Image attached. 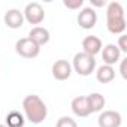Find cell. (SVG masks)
Instances as JSON below:
<instances>
[{
    "mask_svg": "<svg viewBox=\"0 0 127 127\" xmlns=\"http://www.w3.org/2000/svg\"><path fill=\"white\" fill-rule=\"evenodd\" d=\"M29 39H32L37 46H42V45H46L49 42V32L45 29V27H40V26H36L30 30L29 33Z\"/></svg>",
    "mask_w": 127,
    "mask_h": 127,
    "instance_id": "7c38bea8",
    "label": "cell"
},
{
    "mask_svg": "<svg viewBox=\"0 0 127 127\" xmlns=\"http://www.w3.org/2000/svg\"><path fill=\"white\" fill-rule=\"evenodd\" d=\"M72 75V66L67 60H57L52 64V76L57 81H66Z\"/></svg>",
    "mask_w": 127,
    "mask_h": 127,
    "instance_id": "8992f818",
    "label": "cell"
},
{
    "mask_svg": "<svg viewBox=\"0 0 127 127\" xmlns=\"http://www.w3.org/2000/svg\"><path fill=\"white\" fill-rule=\"evenodd\" d=\"M15 51H17L18 55H21L24 58H36L39 55V52H40V46H37L32 39L23 37V39L17 40Z\"/></svg>",
    "mask_w": 127,
    "mask_h": 127,
    "instance_id": "3957f363",
    "label": "cell"
},
{
    "mask_svg": "<svg viewBox=\"0 0 127 127\" xmlns=\"http://www.w3.org/2000/svg\"><path fill=\"white\" fill-rule=\"evenodd\" d=\"M72 112L76 115V117H88L90 115V108H88V102H87V97L85 96H78L72 100Z\"/></svg>",
    "mask_w": 127,
    "mask_h": 127,
    "instance_id": "8fae6325",
    "label": "cell"
},
{
    "mask_svg": "<svg viewBox=\"0 0 127 127\" xmlns=\"http://www.w3.org/2000/svg\"><path fill=\"white\" fill-rule=\"evenodd\" d=\"M97 23V14L93 8H84L79 14H78V24L79 27L90 30L96 26Z\"/></svg>",
    "mask_w": 127,
    "mask_h": 127,
    "instance_id": "52a82bcc",
    "label": "cell"
},
{
    "mask_svg": "<svg viewBox=\"0 0 127 127\" xmlns=\"http://www.w3.org/2000/svg\"><path fill=\"white\" fill-rule=\"evenodd\" d=\"M73 70L81 75V76H88L96 70V58L85 54V52H78L73 57V63L70 64Z\"/></svg>",
    "mask_w": 127,
    "mask_h": 127,
    "instance_id": "7a4b0ae2",
    "label": "cell"
},
{
    "mask_svg": "<svg viewBox=\"0 0 127 127\" xmlns=\"http://www.w3.org/2000/svg\"><path fill=\"white\" fill-rule=\"evenodd\" d=\"M23 109H24L26 120H29L32 124L42 123L48 115V108H46L45 102L36 94H29L24 97Z\"/></svg>",
    "mask_w": 127,
    "mask_h": 127,
    "instance_id": "6da1fadb",
    "label": "cell"
},
{
    "mask_svg": "<svg viewBox=\"0 0 127 127\" xmlns=\"http://www.w3.org/2000/svg\"><path fill=\"white\" fill-rule=\"evenodd\" d=\"M108 32L112 34H123L126 30V18H115V20H106Z\"/></svg>",
    "mask_w": 127,
    "mask_h": 127,
    "instance_id": "9a60e30c",
    "label": "cell"
},
{
    "mask_svg": "<svg viewBox=\"0 0 127 127\" xmlns=\"http://www.w3.org/2000/svg\"><path fill=\"white\" fill-rule=\"evenodd\" d=\"M96 78L100 84H109L114 81L115 78V69L112 66H108V64H102L97 72H96Z\"/></svg>",
    "mask_w": 127,
    "mask_h": 127,
    "instance_id": "4fadbf2b",
    "label": "cell"
},
{
    "mask_svg": "<svg viewBox=\"0 0 127 127\" xmlns=\"http://www.w3.org/2000/svg\"><path fill=\"white\" fill-rule=\"evenodd\" d=\"M23 15H24V20L27 23H30V24H40L43 21V18H45V11L37 2H32V3H29L26 6Z\"/></svg>",
    "mask_w": 127,
    "mask_h": 127,
    "instance_id": "277c9868",
    "label": "cell"
},
{
    "mask_svg": "<svg viewBox=\"0 0 127 127\" xmlns=\"http://www.w3.org/2000/svg\"><path fill=\"white\" fill-rule=\"evenodd\" d=\"M91 5H93V6L100 8V6H105V5H106V2H105V0H102V2H96V0H91Z\"/></svg>",
    "mask_w": 127,
    "mask_h": 127,
    "instance_id": "7402d4cb",
    "label": "cell"
},
{
    "mask_svg": "<svg viewBox=\"0 0 127 127\" xmlns=\"http://www.w3.org/2000/svg\"><path fill=\"white\" fill-rule=\"evenodd\" d=\"M55 127H78V124H76V121H75L73 118H70V117H61V118L57 121Z\"/></svg>",
    "mask_w": 127,
    "mask_h": 127,
    "instance_id": "ac0fdd59",
    "label": "cell"
},
{
    "mask_svg": "<svg viewBox=\"0 0 127 127\" xmlns=\"http://www.w3.org/2000/svg\"><path fill=\"white\" fill-rule=\"evenodd\" d=\"M3 20H5V24L9 29H20L24 24V15L18 9H9L5 14V18Z\"/></svg>",
    "mask_w": 127,
    "mask_h": 127,
    "instance_id": "30bf717a",
    "label": "cell"
},
{
    "mask_svg": "<svg viewBox=\"0 0 127 127\" xmlns=\"http://www.w3.org/2000/svg\"><path fill=\"white\" fill-rule=\"evenodd\" d=\"M117 48H118L121 52H127V36H126V34H121V36H120Z\"/></svg>",
    "mask_w": 127,
    "mask_h": 127,
    "instance_id": "ffe728a7",
    "label": "cell"
},
{
    "mask_svg": "<svg viewBox=\"0 0 127 127\" xmlns=\"http://www.w3.org/2000/svg\"><path fill=\"white\" fill-rule=\"evenodd\" d=\"M82 52L94 57L96 54H99L102 51V40L97 36H87L82 40Z\"/></svg>",
    "mask_w": 127,
    "mask_h": 127,
    "instance_id": "9c48e42d",
    "label": "cell"
},
{
    "mask_svg": "<svg viewBox=\"0 0 127 127\" xmlns=\"http://www.w3.org/2000/svg\"><path fill=\"white\" fill-rule=\"evenodd\" d=\"M126 66H127V58H124L121 61V66H120V72H121V76L126 79L127 78V73H126Z\"/></svg>",
    "mask_w": 127,
    "mask_h": 127,
    "instance_id": "44dd1931",
    "label": "cell"
},
{
    "mask_svg": "<svg viewBox=\"0 0 127 127\" xmlns=\"http://www.w3.org/2000/svg\"><path fill=\"white\" fill-rule=\"evenodd\" d=\"M124 18V9L120 2H111L106 8V20Z\"/></svg>",
    "mask_w": 127,
    "mask_h": 127,
    "instance_id": "2e32d148",
    "label": "cell"
},
{
    "mask_svg": "<svg viewBox=\"0 0 127 127\" xmlns=\"http://www.w3.org/2000/svg\"><path fill=\"white\" fill-rule=\"evenodd\" d=\"M26 118L21 112L18 111H12L6 115V127H24Z\"/></svg>",
    "mask_w": 127,
    "mask_h": 127,
    "instance_id": "e0dca14e",
    "label": "cell"
},
{
    "mask_svg": "<svg viewBox=\"0 0 127 127\" xmlns=\"http://www.w3.org/2000/svg\"><path fill=\"white\" fill-rule=\"evenodd\" d=\"M85 97H87V102H88L90 114H93V112H100V111L105 108L106 100H105V97H103L100 93H91V94H88V96H85Z\"/></svg>",
    "mask_w": 127,
    "mask_h": 127,
    "instance_id": "5bb4252c",
    "label": "cell"
},
{
    "mask_svg": "<svg viewBox=\"0 0 127 127\" xmlns=\"http://www.w3.org/2000/svg\"><path fill=\"white\" fill-rule=\"evenodd\" d=\"M120 57H121V51L117 48V45L114 43H108L103 49H102V58H103V63L108 66H114L115 63L120 61Z\"/></svg>",
    "mask_w": 127,
    "mask_h": 127,
    "instance_id": "ba28073f",
    "label": "cell"
},
{
    "mask_svg": "<svg viewBox=\"0 0 127 127\" xmlns=\"http://www.w3.org/2000/svg\"><path fill=\"white\" fill-rule=\"evenodd\" d=\"M0 127H6V126H5V124H0Z\"/></svg>",
    "mask_w": 127,
    "mask_h": 127,
    "instance_id": "603a6c76",
    "label": "cell"
},
{
    "mask_svg": "<svg viewBox=\"0 0 127 127\" xmlns=\"http://www.w3.org/2000/svg\"><path fill=\"white\" fill-rule=\"evenodd\" d=\"M121 123H123L121 114L117 111H103L97 118L99 127H120Z\"/></svg>",
    "mask_w": 127,
    "mask_h": 127,
    "instance_id": "5b68a950",
    "label": "cell"
},
{
    "mask_svg": "<svg viewBox=\"0 0 127 127\" xmlns=\"http://www.w3.org/2000/svg\"><path fill=\"white\" fill-rule=\"evenodd\" d=\"M63 5L67 9H79L84 5V0H63Z\"/></svg>",
    "mask_w": 127,
    "mask_h": 127,
    "instance_id": "d6986e66",
    "label": "cell"
}]
</instances>
